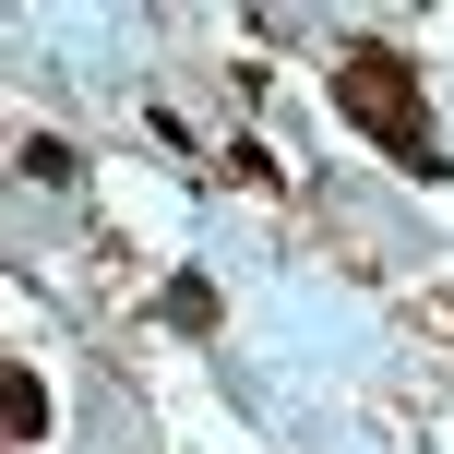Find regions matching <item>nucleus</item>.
<instances>
[{
  "label": "nucleus",
  "instance_id": "obj_1",
  "mask_svg": "<svg viewBox=\"0 0 454 454\" xmlns=\"http://www.w3.org/2000/svg\"><path fill=\"white\" fill-rule=\"evenodd\" d=\"M335 108L359 120V132L383 144L395 168H419V180H454V156H442V120H431V84H419V60H407V48H383V36H347V48H335Z\"/></svg>",
  "mask_w": 454,
  "mask_h": 454
},
{
  "label": "nucleus",
  "instance_id": "obj_2",
  "mask_svg": "<svg viewBox=\"0 0 454 454\" xmlns=\"http://www.w3.org/2000/svg\"><path fill=\"white\" fill-rule=\"evenodd\" d=\"M48 431V395H36V371H12V442H36Z\"/></svg>",
  "mask_w": 454,
  "mask_h": 454
}]
</instances>
